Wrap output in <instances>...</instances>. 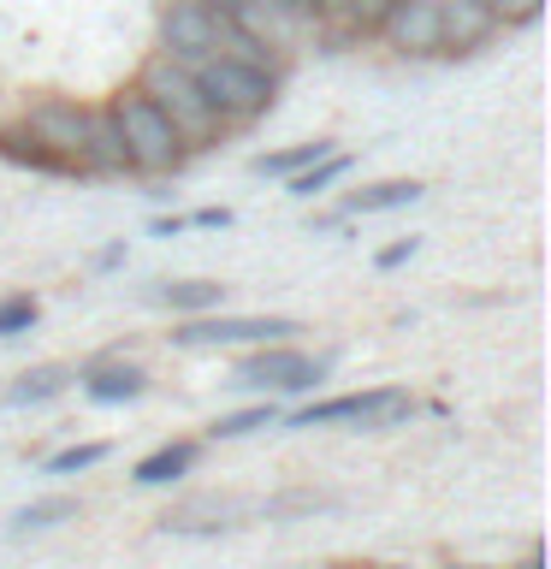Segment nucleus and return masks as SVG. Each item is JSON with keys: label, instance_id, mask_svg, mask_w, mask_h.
Here are the masks:
<instances>
[{"label": "nucleus", "instance_id": "1", "mask_svg": "<svg viewBox=\"0 0 551 569\" xmlns=\"http://www.w3.org/2000/svg\"><path fill=\"white\" fill-rule=\"evenodd\" d=\"M137 89L172 119V131L184 137V149H208V142H220L226 124L208 107V96H202V83H196L190 66H178V60H167V53L154 48L149 60H142V71H137Z\"/></svg>", "mask_w": 551, "mask_h": 569}, {"label": "nucleus", "instance_id": "2", "mask_svg": "<svg viewBox=\"0 0 551 569\" xmlns=\"http://www.w3.org/2000/svg\"><path fill=\"white\" fill-rule=\"evenodd\" d=\"M107 113H113L119 137H124V154H131V172L142 178H172L178 167H184V137L172 131V119L160 113V107L142 96V89H119L113 101H107Z\"/></svg>", "mask_w": 551, "mask_h": 569}, {"label": "nucleus", "instance_id": "3", "mask_svg": "<svg viewBox=\"0 0 551 569\" xmlns=\"http://www.w3.org/2000/svg\"><path fill=\"white\" fill-rule=\"evenodd\" d=\"M190 71H196V83H202L208 107L220 113V124H256L279 96V71L231 60V53H208V60H196Z\"/></svg>", "mask_w": 551, "mask_h": 569}, {"label": "nucleus", "instance_id": "4", "mask_svg": "<svg viewBox=\"0 0 551 569\" xmlns=\"http://www.w3.org/2000/svg\"><path fill=\"white\" fill-rule=\"evenodd\" d=\"M302 327L291 315H190L184 327H172L178 350H243V345H284Z\"/></svg>", "mask_w": 551, "mask_h": 569}, {"label": "nucleus", "instance_id": "5", "mask_svg": "<svg viewBox=\"0 0 551 569\" xmlns=\"http://www.w3.org/2000/svg\"><path fill=\"white\" fill-rule=\"evenodd\" d=\"M332 373V356H302L291 350V338L284 345H256L243 356L238 368H231V386H256V391H309Z\"/></svg>", "mask_w": 551, "mask_h": 569}, {"label": "nucleus", "instance_id": "6", "mask_svg": "<svg viewBox=\"0 0 551 569\" xmlns=\"http://www.w3.org/2000/svg\"><path fill=\"white\" fill-rule=\"evenodd\" d=\"M415 416V398L398 386H380V391H344V398H327V403H309L297 409L291 427H332V421H355V427H398Z\"/></svg>", "mask_w": 551, "mask_h": 569}, {"label": "nucleus", "instance_id": "7", "mask_svg": "<svg viewBox=\"0 0 551 569\" xmlns=\"http://www.w3.org/2000/svg\"><path fill=\"white\" fill-rule=\"evenodd\" d=\"M160 53L178 66H196L220 53V12L208 0H167L160 7Z\"/></svg>", "mask_w": 551, "mask_h": 569}, {"label": "nucleus", "instance_id": "8", "mask_svg": "<svg viewBox=\"0 0 551 569\" xmlns=\"http://www.w3.org/2000/svg\"><path fill=\"white\" fill-rule=\"evenodd\" d=\"M24 131L42 142L48 154H60L71 172H78V149H83V131H89V107L83 101H66V96H42L24 107Z\"/></svg>", "mask_w": 551, "mask_h": 569}, {"label": "nucleus", "instance_id": "9", "mask_svg": "<svg viewBox=\"0 0 551 569\" xmlns=\"http://www.w3.org/2000/svg\"><path fill=\"white\" fill-rule=\"evenodd\" d=\"M373 36H385V48L403 60H427V53H439V0H391Z\"/></svg>", "mask_w": 551, "mask_h": 569}, {"label": "nucleus", "instance_id": "10", "mask_svg": "<svg viewBox=\"0 0 551 569\" xmlns=\"http://www.w3.org/2000/svg\"><path fill=\"white\" fill-rule=\"evenodd\" d=\"M504 30L492 0H439V53H474Z\"/></svg>", "mask_w": 551, "mask_h": 569}, {"label": "nucleus", "instance_id": "11", "mask_svg": "<svg viewBox=\"0 0 551 569\" xmlns=\"http://www.w3.org/2000/svg\"><path fill=\"white\" fill-rule=\"evenodd\" d=\"M78 172L83 178H124L131 172V154H124V137L107 107H89V131H83V149H78Z\"/></svg>", "mask_w": 551, "mask_h": 569}, {"label": "nucleus", "instance_id": "12", "mask_svg": "<svg viewBox=\"0 0 551 569\" xmlns=\"http://www.w3.org/2000/svg\"><path fill=\"white\" fill-rule=\"evenodd\" d=\"M78 380H83V398L89 403H131V398L149 391V373H142L137 362H119V356H96Z\"/></svg>", "mask_w": 551, "mask_h": 569}, {"label": "nucleus", "instance_id": "13", "mask_svg": "<svg viewBox=\"0 0 551 569\" xmlns=\"http://www.w3.org/2000/svg\"><path fill=\"white\" fill-rule=\"evenodd\" d=\"M196 457H202V445L196 439H172V445H160V451H149L131 469L137 487H172V480H184L196 469Z\"/></svg>", "mask_w": 551, "mask_h": 569}, {"label": "nucleus", "instance_id": "14", "mask_svg": "<svg viewBox=\"0 0 551 569\" xmlns=\"http://www.w3.org/2000/svg\"><path fill=\"white\" fill-rule=\"evenodd\" d=\"M231 516H243V505H231V498H190V505L160 516V528L167 533H220V528H231Z\"/></svg>", "mask_w": 551, "mask_h": 569}, {"label": "nucleus", "instance_id": "15", "mask_svg": "<svg viewBox=\"0 0 551 569\" xmlns=\"http://www.w3.org/2000/svg\"><path fill=\"white\" fill-rule=\"evenodd\" d=\"M421 184L415 178H385V184H368V190H355L344 196V220H355V213H391V208H409V202H421Z\"/></svg>", "mask_w": 551, "mask_h": 569}, {"label": "nucleus", "instance_id": "16", "mask_svg": "<svg viewBox=\"0 0 551 569\" xmlns=\"http://www.w3.org/2000/svg\"><path fill=\"white\" fill-rule=\"evenodd\" d=\"M0 160H12V167H30V172H48V178H71L66 160L48 154L42 142L24 131V124H7V131H0Z\"/></svg>", "mask_w": 551, "mask_h": 569}, {"label": "nucleus", "instance_id": "17", "mask_svg": "<svg viewBox=\"0 0 551 569\" xmlns=\"http://www.w3.org/2000/svg\"><path fill=\"white\" fill-rule=\"evenodd\" d=\"M78 380V373H71L66 362H42V368H24L18 373V386L7 391V403L12 409H30V403H48V398H60V391Z\"/></svg>", "mask_w": 551, "mask_h": 569}, {"label": "nucleus", "instance_id": "18", "mask_svg": "<svg viewBox=\"0 0 551 569\" xmlns=\"http://www.w3.org/2000/svg\"><path fill=\"white\" fill-rule=\"evenodd\" d=\"M154 302H167L172 315H208V309L226 302V284L220 279H172V284L154 291Z\"/></svg>", "mask_w": 551, "mask_h": 569}, {"label": "nucleus", "instance_id": "19", "mask_svg": "<svg viewBox=\"0 0 551 569\" xmlns=\"http://www.w3.org/2000/svg\"><path fill=\"white\" fill-rule=\"evenodd\" d=\"M350 167H355L350 154L327 149L320 160H309V167H302V172H291V178H284V190H291V196H302V202H309V196H327V190H332V184H338V178H344Z\"/></svg>", "mask_w": 551, "mask_h": 569}, {"label": "nucleus", "instance_id": "20", "mask_svg": "<svg viewBox=\"0 0 551 569\" xmlns=\"http://www.w3.org/2000/svg\"><path fill=\"white\" fill-rule=\"evenodd\" d=\"M332 149V142H291V149H273V154H256V172L261 178H291V172H302V167H309V160H320V154H327Z\"/></svg>", "mask_w": 551, "mask_h": 569}, {"label": "nucleus", "instance_id": "21", "mask_svg": "<svg viewBox=\"0 0 551 569\" xmlns=\"http://www.w3.org/2000/svg\"><path fill=\"white\" fill-rule=\"evenodd\" d=\"M78 516V498H36V505H24L12 516V533H36V528H53V522H71Z\"/></svg>", "mask_w": 551, "mask_h": 569}, {"label": "nucleus", "instance_id": "22", "mask_svg": "<svg viewBox=\"0 0 551 569\" xmlns=\"http://www.w3.org/2000/svg\"><path fill=\"white\" fill-rule=\"evenodd\" d=\"M385 12H391V0H338V18H332V24L344 30V36H373Z\"/></svg>", "mask_w": 551, "mask_h": 569}, {"label": "nucleus", "instance_id": "23", "mask_svg": "<svg viewBox=\"0 0 551 569\" xmlns=\"http://www.w3.org/2000/svg\"><path fill=\"white\" fill-rule=\"evenodd\" d=\"M273 421H279L273 403H249V409H238V416H220L208 433H213V439H249L256 427H273Z\"/></svg>", "mask_w": 551, "mask_h": 569}, {"label": "nucleus", "instance_id": "24", "mask_svg": "<svg viewBox=\"0 0 551 569\" xmlns=\"http://www.w3.org/2000/svg\"><path fill=\"white\" fill-rule=\"evenodd\" d=\"M96 462H107V445L96 439V445H66V451H53L42 469L48 475H83V469H96Z\"/></svg>", "mask_w": 551, "mask_h": 569}, {"label": "nucleus", "instance_id": "25", "mask_svg": "<svg viewBox=\"0 0 551 569\" xmlns=\"http://www.w3.org/2000/svg\"><path fill=\"white\" fill-rule=\"evenodd\" d=\"M36 315H42V302H36V297H7V302H0V338L30 332Z\"/></svg>", "mask_w": 551, "mask_h": 569}, {"label": "nucleus", "instance_id": "26", "mask_svg": "<svg viewBox=\"0 0 551 569\" xmlns=\"http://www.w3.org/2000/svg\"><path fill=\"white\" fill-rule=\"evenodd\" d=\"M498 24H533V18L545 12V0H492Z\"/></svg>", "mask_w": 551, "mask_h": 569}, {"label": "nucleus", "instance_id": "27", "mask_svg": "<svg viewBox=\"0 0 551 569\" xmlns=\"http://www.w3.org/2000/svg\"><path fill=\"white\" fill-rule=\"evenodd\" d=\"M415 249H421V238H398L391 249H380V256H373V267H385V273H391V267H403L409 256H415Z\"/></svg>", "mask_w": 551, "mask_h": 569}, {"label": "nucleus", "instance_id": "28", "mask_svg": "<svg viewBox=\"0 0 551 569\" xmlns=\"http://www.w3.org/2000/svg\"><path fill=\"white\" fill-rule=\"evenodd\" d=\"M184 226H208V231H226V226H231V208H196Z\"/></svg>", "mask_w": 551, "mask_h": 569}, {"label": "nucleus", "instance_id": "29", "mask_svg": "<svg viewBox=\"0 0 551 569\" xmlns=\"http://www.w3.org/2000/svg\"><path fill=\"white\" fill-rule=\"evenodd\" d=\"M149 231H154V238H178V231H184V220H178V213H172V220L160 213V220H149Z\"/></svg>", "mask_w": 551, "mask_h": 569}, {"label": "nucleus", "instance_id": "30", "mask_svg": "<svg viewBox=\"0 0 551 569\" xmlns=\"http://www.w3.org/2000/svg\"><path fill=\"white\" fill-rule=\"evenodd\" d=\"M119 261H124V243H107L101 256H96V267H101V273H107V267H119Z\"/></svg>", "mask_w": 551, "mask_h": 569}, {"label": "nucleus", "instance_id": "31", "mask_svg": "<svg viewBox=\"0 0 551 569\" xmlns=\"http://www.w3.org/2000/svg\"><path fill=\"white\" fill-rule=\"evenodd\" d=\"M522 569H545V558H540V551H533V558H528V563H522Z\"/></svg>", "mask_w": 551, "mask_h": 569}, {"label": "nucleus", "instance_id": "32", "mask_svg": "<svg viewBox=\"0 0 551 569\" xmlns=\"http://www.w3.org/2000/svg\"><path fill=\"white\" fill-rule=\"evenodd\" d=\"M208 7H213V12H226V7H231V0H208Z\"/></svg>", "mask_w": 551, "mask_h": 569}]
</instances>
